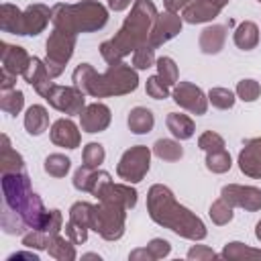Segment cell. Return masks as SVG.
Returning <instances> with one entry per match:
<instances>
[{
	"label": "cell",
	"instance_id": "cell-1",
	"mask_svg": "<svg viewBox=\"0 0 261 261\" xmlns=\"http://www.w3.org/2000/svg\"><path fill=\"white\" fill-rule=\"evenodd\" d=\"M147 169H149V151L145 147H137V149L124 153L118 173L128 181H139Z\"/></svg>",
	"mask_w": 261,
	"mask_h": 261
},
{
	"label": "cell",
	"instance_id": "cell-2",
	"mask_svg": "<svg viewBox=\"0 0 261 261\" xmlns=\"http://www.w3.org/2000/svg\"><path fill=\"white\" fill-rule=\"evenodd\" d=\"M239 163H241L243 173H249L253 177L261 175V139L247 143V147L243 149L239 157Z\"/></svg>",
	"mask_w": 261,
	"mask_h": 261
},
{
	"label": "cell",
	"instance_id": "cell-3",
	"mask_svg": "<svg viewBox=\"0 0 261 261\" xmlns=\"http://www.w3.org/2000/svg\"><path fill=\"white\" fill-rule=\"evenodd\" d=\"M173 98H175V102H177V104H181V106L190 108L192 112H198V114H202V112L206 110V104H204L202 92H200L198 88L190 86V84H181V86L175 90Z\"/></svg>",
	"mask_w": 261,
	"mask_h": 261
},
{
	"label": "cell",
	"instance_id": "cell-4",
	"mask_svg": "<svg viewBox=\"0 0 261 261\" xmlns=\"http://www.w3.org/2000/svg\"><path fill=\"white\" fill-rule=\"evenodd\" d=\"M82 124L86 126L88 133H98L108 124V108L102 104H94L86 110V114L82 116Z\"/></svg>",
	"mask_w": 261,
	"mask_h": 261
},
{
	"label": "cell",
	"instance_id": "cell-5",
	"mask_svg": "<svg viewBox=\"0 0 261 261\" xmlns=\"http://www.w3.org/2000/svg\"><path fill=\"white\" fill-rule=\"evenodd\" d=\"M51 137H53L55 143L65 145L69 149H73L77 145V130H75L73 122H69V120H57L55 126H53Z\"/></svg>",
	"mask_w": 261,
	"mask_h": 261
},
{
	"label": "cell",
	"instance_id": "cell-6",
	"mask_svg": "<svg viewBox=\"0 0 261 261\" xmlns=\"http://www.w3.org/2000/svg\"><path fill=\"white\" fill-rule=\"evenodd\" d=\"M128 126L133 133L137 135H143V133H149L151 126H153V114L145 108H135L128 116Z\"/></svg>",
	"mask_w": 261,
	"mask_h": 261
},
{
	"label": "cell",
	"instance_id": "cell-7",
	"mask_svg": "<svg viewBox=\"0 0 261 261\" xmlns=\"http://www.w3.org/2000/svg\"><path fill=\"white\" fill-rule=\"evenodd\" d=\"M27 128L31 135H41L43 128L47 126V114H45V108L41 106H33L29 108V114H27V120H24Z\"/></svg>",
	"mask_w": 261,
	"mask_h": 261
},
{
	"label": "cell",
	"instance_id": "cell-8",
	"mask_svg": "<svg viewBox=\"0 0 261 261\" xmlns=\"http://www.w3.org/2000/svg\"><path fill=\"white\" fill-rule=\"evenodd\" d=\"M167 124H169L171 133H173L175 137H179V139L192 137V122H190V118L179 116V114H171V116L167 118Z\"/></svg>",
	"mask_w": 261,
	"mask_h": 261
},
{
	"label": "cell",
	"instance_id": "cell-9",
	"mask_svg": "<svg viewBox=\"0 0 261 261\" xmlns=\"http://www.w3.org/2000/svg\"><path fill=\"white\" fill-rule=\"evenodd\" d=\"M155 153L159 157H163V159H177V157H181V149L175 143H171V141H157Z\"/></svg>",
	"mask_w": 261,
	"mask_h": 261
},
{
	"label": "cell",
	"instance_id": "cell-10",
	"mask_svg": "<svg viewBox=\"0 0 261 261\" xmlns=\"http://www.w3.org/2000/svg\"><path fill=\"white\" fill-rule=\"evenodd\" d=\"M45 169L53 175H63L67 169H69V159L67 157H61V155H51L45 163Z\"/></svg>",
	"mask_w": 261,
	"mask_h": 261
},
{
	"label": "cell",
	"instance_id": "cell-11",
	"mask_svg": "<svg viewBox=\"0 0 261 261\" xmlns=\"http://www.w3.org/2000/svg\"><path fill=\"white\" fill-rule=\"evenodd\" d=\"M157 63H159V75L163 77V82L165 84H173L175 82V65H173V61L169 57H161Z\"/></svg>",
	"mask_w": 261,
	"mask_h": 261
},
{
	"label": "cell",
	"instance_id": "cell-12",
	"mask_svg": "<svg viewBox=\"0 0 261 261\" xmlns=\"http://www.w3.org/2000/svg\"><path fill=\"white\" fill-rule=\"evenodd\" d=\"M86 165L88 167H94V165H98V163H102V159H104V151H102V145H96V143H90L88 147H86Z\"/></svg>",
	"mask_w": 261,
	"mask_h": 261
},
{
	"label": "cell",
	"instance_id": "cell-13",
	"mask_svg": "<svg viewBox=\"0 0 261 261\" xmlns=\"http://www.w3.org/2000/svg\"><path fill=\"white\" fill-rule=\"evenodd\" d=\"M239 94H241L243 100L251 102V100L257 98V94H259V86H257L253 80H243V82L239 84Z\"/></svg>",
	"mask_w": 261,
	"mask_h": 261
},
{
	"label": "cell",
	"instance_id": "cell-14",
	"mask_svg": "<svg viewBox=\"0 0 261 261\" xmlns=\"http://www.w3.org/2000/svg\"><path fill=\"white\" fill-rule=\"evenodd\" d=\"M210 98H212V104L220 106V108H226V106H232L234 98L228 90H212L210 92Z\"/></svg>",
	"mask_w": 261,
	"mask_h": 261
},
{
	"label": "cell",
	"instance_id": "cell-15",
	"mask_svg": "<svg viewBox=\"0 0 261 261\" xmlns=\"http://www.w3.org/2000/svg\"><path fill=\"white\" fill-rule=\"evenodd\" d=\"M147 92L153 96V98H165L167 96V88H165V84L163 82H159V77L155 75V77H151L149 82H147Z\"/></svg>",
	"mask_w": 261,
	"mask_h": 261
},
{
	"label": "cell",
	"instance_id": "cell-16",
	"mask_svg": "<svg viewBox=\"0 0 261 261\" xmlns=\"http://www.w3.org/2000/svg\"><path fill=\"white\" fill-rule=\"evenodd\" d=\"M141 49H143V53H137L135 63H137V67H149L153 61V49H149V47H141Z\"/></svg>",
	"mask_w": 261,
	"mask_h": 261
},
{
	"label": "cell",
	"instance_id": "cell-17",
	"mask_svg": "<svg viewBox=\"0 0 261 261\" xmlns=\"http://www.w3.org/2000/svg\"><path fill=\"white\" fill-rule=\"evenodd\" d=\"M259 2H261V0H259Z\"/></svg>",
	"mask_w": 261,
	"mask_h": 261
}]
</instances>
